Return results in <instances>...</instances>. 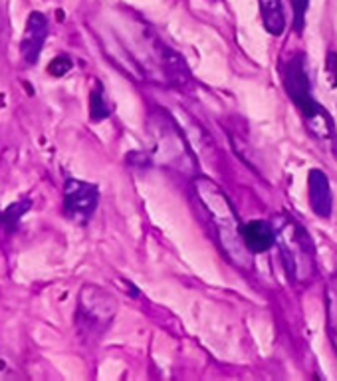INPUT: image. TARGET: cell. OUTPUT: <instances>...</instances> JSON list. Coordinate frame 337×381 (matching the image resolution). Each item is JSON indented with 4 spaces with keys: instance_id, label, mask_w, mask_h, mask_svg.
I'll use <instances>...</instances> for the list:
<instances>
[{
    "instance_id": "6da1fadb",
    "label": "cell",
    "mask_w": 337,
    "mask_h": 381,
    "mask_svg": "<svg viewBox=\"0 0 337 381\" xmlns=\"http://www.w3.org/2000/svg\"><path fill=\"white\" fill-rule=\"evenodd\" d=\"M276 242L284 258L286 272L298 284H310L315 276V248L306 229L292 216L280 215L274 221Z\"/></svg>"
},
{
    "instance_id": "7a4b0ae2",
    "label": "cell",
    "mask_w": 337,
    "mask_h": 381,
    "mask_svg": "<svg viewBox=\"0 0 337 381\" xmlns=\"http://www.w3.org/2000/svg\"><path fill=\"white\" fill-rule=\"evenodd\" d=\"M284 88H286L290 100L296 103L301 117L306 119L308 129L317 140H331L334 127L331 119L325 114V110L313 100L312 84L306 70V58L298 54L294 56L284 68Z\"/></svg>"
},
{
    "instance_id": "3957f363",
    "label": "cell",
    "mask_w": 337,
    "mask_h": 381,
    "mask_svg": "<svg viewBox=\"0 0 337 381\" xmlns=\"http://www.w3.org/2000/svg\"><path fill=\"white\" fill-rule=\"evenodd\" d=\"M195 185H197L199 199L207 207V211L211 213V216H213L214 227H216V232L220 237V242H223L225 251L228 253L230 258H234L237 253H234L232 241L237 242L240 248H246V244L242 241V227H240V221H238L232 204L228 203V199L223 195V190L218 189L213 181L200 177L195 181Z\"/></svg>"
},
{
    "instance_id": "277c9868",
    "label": "cell",
    "mask_w": 337,
    "mask_h": 381,
    "mask_svg": "<svg viewBox=\"0 0 337 381\" xmlns=\"http://www.w3.org/2000/svg\"><path fill=\"white\" fill-rule=\"evenodd\" d=\"M115 298L100 286L86 284L80 290L77 298V312H75V328L82 338L98 340L101 334L110 328L115 316Z\"/></svg>"
},
{
    "instance_id": "5b68a950",
    "label": "cell",
    "mask_w": 337,
    "mask_h": 381,
    "mask_svg": "<svg viewBox=\"0 0 337 381\" xmlns=\"http://www.w3.org/2000/svg\"><path fill=\"white\" fill-rule=\"evenodd\" d=\"M100 203V190L96 185L77 181V179H68L63 187V215L68 216L72 223L86 225L93 216L96 209Z\"/></svg>"
},
{
    "instance_id": "8992f818",
    "label": "cell",
    "mask_w": 337,
    "mask_h": 381,
    "mask_svg": "<svg viewBox=\"0 0 337 381\" xmlns=\"http://www.w3.org/2000/svg\"><path fill=\"white\" fill-rule=\"evenodd\" d=\"M48 38V18L42 13H32L28 16L24 36L20 42V56L28 66H34L42 54V48Z\"/></svg>"
},
{
    "instance_id": "52a82bcc",
    "label": "cell",
    "mask_w": 337,
    "mask_h": 381,
    "mask_svg": "<svg viewBox=\"0 0 337 381\" xmlns=\"http://www.w3.org/2000/svg\"><path fill=\"white\" fill-rule=\"evenodd\" d=\"M308 199H310V207H312L313 215H317L320 218H329L331 216L334 195H331V187H329V179L320 169H312L310 171V177H308Z\"/></svg>"
},
{
    "instance_id": "ba28073f",
    "label": "cell",
    "mask_w": 337,
    "mask_h": 381,
    "mask_svg": "<svg viewBox=\"0 0 337 381\" xmlns=\"http://www.w3.org/2000/svg\"><path fill=\"white\" fill-rule=\"evenodd\" d=\"M242 241L246 244L248 253H266L276 242L274 225H270L268 221H250L242 225Z\"/></svg>"
},
{
    "instance_id": "9c48e42d",
    "label": "cell",
    "mask_w": 337,
    "mask_h": 381,
    "mask_svg": "<svg viewBox=\"0 0 337 381\" xmlns=\"http://www.w3.org/2000/svg\"><path fill=\"white\" fill-rule=\"evenodd\" d=\"M157 52H159V58H161L163 70H165V76L171 84H175L177 88H183L190 82V74L187 70V64L185 60L177 54L175 50L167 48L163 42H157Z\"/></svg>"
},
{
    "instance_id": "30bf717a",
    "label": "cell",
    "mask_w": 337,
    "mask_h": 381,
    "mask_svg": "<svg viewBox=\"0 0 337 381\" xmlns=\"http://www.w3.org/2000/svg\"><path fill=\"white\" fill-rule=\"evenodd\" d=\"M260 2V14H262L264 28L268 34L280 36L286 30V16L282 0H258Z\"/></svg>"
},
{
    "instance_id": "8fae6325",
    "label": "cell",
    "mask_w": 337,
    "mask_h": 381,
    "mask_svg": "<svg viewBox=\"0 0 337 381\" xmlns=\"http://www.w3.org/2000/svg\"><path fill=\"white\" fill-rule=\"evenodd\" d=\"M110 114L112 112H110V105L105 102L103 88H101V84L98 82L93 91H91V96H89V115H91L93 121H101V119L110 117Z\"/></svg>"
},
{
    "instance_id": "7c38bea8",
    "label": "cell",
    "mask_w": 337,
    "mask_h": 381,
    "mask_svg": "<svg viewBox=\"0 0 337 381\" xmlns=\"http://www.w3.org/2000/svg\"><path fill=\"white\" fill-rule=\"evenodd\" d=\"M327 331L337 352V292H334L331 286L327 288Z\"/></svg>"
},
{
    "instance_id": "4fadbf2b",
    "label": "cell",
    "mask_w": 337,
    "mask_h": 381,
    "mask_svg": "<svg viewBox=\"0 0 337 381\" xmlns=\"http://www.w3.org/2000/svg\"><path fill=\"white\" fill-rule=\"evenodd\" d=\"M292 6H294V28L296 32H301L306 26V13L310 6V0H292Z\"/></svg>"
},
{
    "instance_id": "5bb4252c",
    "label": "cell",
    "mask_w": 337,
    "mask_h": 381,
    "mask_svg": "<svg viewBox=\"0 0 337 381\" xmlns=\"http://www.w3.org/2000/svg\"><path fill=\"white\" fill-rule=\"evenodd\" d=\"M325 74L331 84V88H337V52H329L325 60Z\"/></svg>"
},
{
    "instance_id": "9a60e30c",
    "label": "cell",
    "mask_w": 337,
    "mask_h": 381,
    "mask_svg": "<svg viewBox=\"0 0 337 381\" xmlns=\"http://www.w3.org/2000/svg\"><path fill=\"white\" fill-rule=\"evenodd\" d=\"M50 74L52 76H63L66 72H70L72 70V60L70 58H66V56H60V58H56V60H52L50 64Z\"/></svg>"
},
{
    "instance_id": "2e32d148",
    "label": "cell",
    "mask_w": 337,
    "mask_h": 381,
    "mask_svg": "<svg viewBox=\"0 0 337 381\" xmlns=\"http://www.w3.org/2000/svg\"><path fill=\"white\" fill-rule=\"evenodd\" d=\"M0 32H2V14H0Z\"/></svg>"
}]
</instances>
